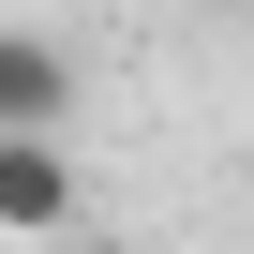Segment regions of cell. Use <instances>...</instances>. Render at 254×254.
Wrapping results in <instances>:
<instances>
[{
  "label": "cell",
  "mask_w": 254,
  "mask_h": 254,
  "mask_svg": "<svg viewBox=\"0 0 254 254\" xmlns=\"http://www.w3.org/2000/svg\"><path fill=\"white\" fill-rule=\"evenodd\" d=\"M0 239H75V150L30 135V120H0Z\"/></svg>",
  "instance_id": "obj_1"
},
{
  "label": "cell",
  "mask_w": 254,
  "mask_h": 254,
  "mask_svg": "<svg viewBox=\"0 0 254 254\" xmlns=\"http://www.w3.org/2000/svg\"><path fill=\"white\" fill-rule=\"evenodd\" d=\"M0 120L60 135V120H75V45H45V30H0Z\"/></svg>",
  "instance_id": "obj_2"
}]
</instances>
